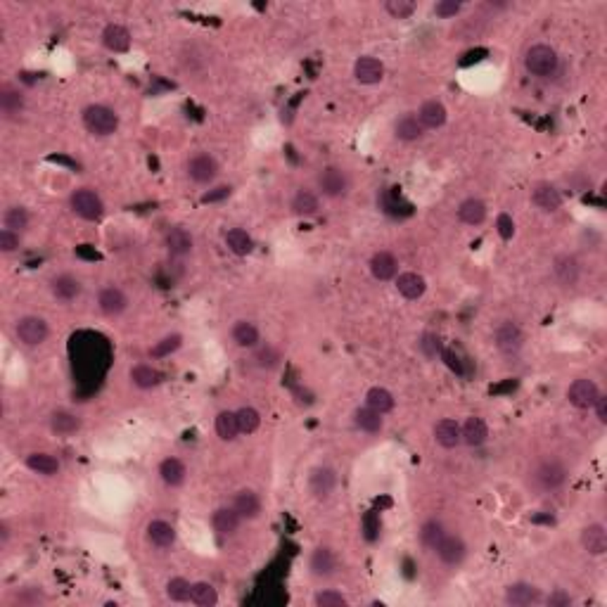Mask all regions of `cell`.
Returning <instances> with one entry per match:
<instances>
[{
    "label": "cell",
    "mask_w": 607,
    "mask_h": 607,
    "mask_svg": "<svg viewBox=\"0 0 607 607\" xmlns=\"http://www.w3.org/2000/svg\"><path fill=\"white\" fill-rule=\"evenodd\" d=\"M567 482V468L555 458H546V461L536 463L531 470V484L541 491H555Z\"/></svg>",
    "instance_id": "6da1fadb"
},
{
    "label": "cell",
    "mask_w": 607,
    "mask_h": 607,
    "mask_svg": "<svg viewBox=\"0 0 607 607\" xmlns=\"http://www.w3.org/2000/svg\"><path fill=\"white\" fill-rule=\"evenodd\" d=\"M558 53L546 46V43H538V46H531L524 55V66L531 76H538V79H546V76H553L558 71Z\"/></svg>",
    "instance_id": "7a4b0ae2"
},
{
    "label": "cell",
    "mask_w": 607,
    "mask_h": 607,
    "mask_svg": "<svg viewBox=\"0 0 607 607\" xmlns=\"http://www.w3.org/2000/svg\"><path fill=\"white\" fill-rule=\"evenodd\" d=\"M84 126L93 136H112V133L119 129V116H116L114 109H109L105 105H91L84 109Z\"/></svg>",
    "instance_id": "3957f363"
},
{
    "label": "cell",
    "mask_w": 607,
    "mask_h": 607,
    "mask_svg": "<svg viewBox=\"0 0 607 607\" xmlns=\"http://www.w3.org/2000/svg\"><path fill=\"white\" fill-rule=\"evenodd\" d=\"M69 206H71V211L84 221H98L102 219V214H105V204H102L100 195L88 188H81L74 192L69 197Z\"/></svg>",
    "instance_id": "277c9868"
},
{
    "label": "cell",
    "mask_w": 607,
    "mask_h": 607,
    "mask_svg": "<svg viewBox=\"0 0 607 607\" xmlns=\"http://www.w3.org/2000/svg\"><path fill=\"white\" fill-rule=\"evenodd\" d=\"M48 323L43 321L41 316H24L19 318L17 325H14V335L21 344L26 346H39L48 339Z\"/></svg>",
    "instance_id": "5b68a950"
},
{
    "label": "cell",
    "mask_w": 607,
    "mask_h": 607,
    "mask_svg": "<svg viewBox=\"0 0 607 607\" xmlns=\"http://www.w3.org/2000/svg\"><path fill=\"white\" fill-rule=\"evenodd\" d=\"M601 396V391H598V384L593 380H588V377H579V380H574L572 384H569L567 389V401L574 406V408L579 411H588L593 408L596 398Z\"/></svg>",
    "instance_id": "8992f818"
},
{
    "label": "cell",
    "mask_w": 607,
    "mask_h": 607,
    "mask_svg": "<svg viewBox=\"0 0 607 607\" xmlns=\"http://www.w3.org/2000/svg\"><path fill=\"white\" fill-rule=\"evenodd\" d=\"M318 190H321L325 197H332V199L342 197L346 195V190H349V179H346V174L339 166H325L321 176H318Z\"/></svg>",
    "instance_id": "52a82bcc"
},
{
    "label": "cell",
    "mask_w": 607,
    "mask_h": 607,
    "mask_svg": "<svg viewBox=\"0 0 607 607\" xmlns=\"http://www.w3.org/2000/svg\"><path fill=\"white\" fill-rule=\"evenodd\" d=\"M522 344H524V335L513 321H503L496 328V346H498V351L513 356V353L522 349Z\"/></svg>",
    "instance_id": "ba28073f"
},
{
    "label": "cell",
    "mask_w": 607,
    "mask_h": 607,
    "mask_svg": "<svg viewBox=\"0 0 607 607\" xmlns=\"http://www.w3.org/2000/svg\"><path fill=\"white\" fill-rule=\"evenodd\" d=\"M434 553L439 555V560L443 565H461L468 555V546L461 536H453V534H443V538L436 543Z\"/></svg>",
    "instance_id": "9c48e42d"
},
{
    "label": "cell",
    "mask_w": 607,
    "mask_h": 607,
    "mask_svg": "<svg viewBox=\"0 0 607 607\" xmlns=\"http://www.w3.org/2000/svg\"><path fill=\"white\" fill-rule=\"evenodd\" d=\"M216 171H219L216 159L206 152H199L195 157H190L188 161V176H190V181H195V183H202V185L211 183L216 179Z\"/></svg>",
    "instance_id": "30bf717a"
},
{
    "label": "cell",
    "mask_w": 607,
    "mask_h": 607,
    "mask_svg": "<svg viewBox=\"0 0 607 607\" xmlns=\"http://www.w3.org/2000/svg\"><path fill=\"white\" fill-rule=\"evenodd\" d=\"M353 76H356L358 84L375 86L384 79V64L377 57H358L356 64H353Z\"/></svg>",
    "instance_id": "8fae6325"
},
{
    "label": "cell",
    "mask_w": 607,
    "mask_h": 607,
    "mask_svg": "<svg viewBox=\"0 0 607 607\" xmlns=\"http://www.w3.org/2000/svg\"><path fill=\"white\" fill-rule=\"evenodd\" d=\"M553 273H555V278H558L560 285L574 287L576 283H579L581 266L572 254H560V256H555V261H553Z\"/></svg>",
    "instance_id": "7c38bea8"
},
{
    "label": "cell",
    "mask_w": 607,
    "mask_h": 607,
    "mask_svg": "<svg viewBox=\"0 0 607 607\" xmlns=\"http://www.w3.org/2000/svg\"><path fill=\"white\" fill-rule=\"evenodd\" d=\"M337 486V475L332 468H316L308 477V488L316 498H328Z\"/></svg>",
    "instance_id": "4fadbf2b"
},
{
    "label": "cell",
    "mask_w": 607,
    "mask_h": 607,
    "mask_svg": "<svg viewBox=\"0 0 607 607\" xmlns=\"http://www.w3.org/2000/svg\"><path fill=\"white\" fill-rule=\"evenodd\" d=\"M98 306L105 316H119L129 308V297H126L119 287H105L98 294Z\"/></svg>",
    "instance_id": "5bb4252c"
},
{
    "label": "cell",
    "mask_w": 607,
    "mask_h": 607,
    "mask_svg": "<svg viewBox=\"0 0 607 607\" xmlns=\"http://www.w3.org/2000/svg\"><path fill=\"white\" fill-rule=\"evenodd\" d=\"M242 517L238 515L235 508H219L216 513L211 515V527L219 536H233L235 531L240 529Z\"/></svg>",
    "instance_id": "9a60e30c"
},
{
    "label": "cell",
    "mask_w": 607,
    "mask_h": 607,
    "mask_svg": "<svg viewBox=\"0 0 607 607\" xmlns=\"http://www.w3.org/2000/svg\"><path fill=\"white\" fill-rule=\"evenodd\" d=\"M531 202H534L541 211H558L562 206V195L555 185L538 183L534 192H531Z\"/></svg>",
    "instance_id": "2e32d148"
},
{
    "label": "cell",
    "mask_w": 607,
    "mask_h": 607,
    "mask_svg": "<svg viewBox=\"0 0 607 607\" xmlns=\"http://www.w3.org/2000/svg\"><path fill=\"white\" fill-rule=\"evenodd\" d=\"M396 290H398L401 297L413 301V299L423 297L425 290H427V283H425V278L420 276V273L408 271V273H401V276L396 278Z\"/></svg>",
    "instance_id": "e0dca14e"
},
{
    "label": "cell",
    "mask_w": 607,
    "mask_h": 607,
    "mask_svg": "<svg viewBox=\"0 0 607 607\" xmlns=\"http://www.w3.org/2000/svg\"><path fill=\"white\" fill-rule=\"evenodd\" d=\"M541 601V591L531 583H510L506 588V603L508 605H534Z\"/></svg>",
    "instance_id": "ac0fdd59"
},
{
    "label": "cell",
    "mask_w": 607,
    "mask_h": 607,
    "mask_svg": "<svg viewBox=\"0 0 607 607\" xmlns=\"http://www.w3.org/2000/svg\"><path fill=\"white\" fill-rule=\"evenodd\" d=\"M370 273L377 280H391L396 278L398 273V261L391 251H377V254L370 259Z\"/></svg>",
    "instance_id": "d6986e66"
},
{
    "label": "cell",
    "mask_w": 607,
    "mask_h": 607,
    "mask_svg": "<svg viewBox=\"0 0 607 607\" xmlns=\"http://www.w3.org/2000/svg\"><path fill=\"white\" fill-rule=\"evenodd\" d=\"M434 439L443 448H456L458 443L463 441L461 425H458L456 420H448V418L439 420V423L434 425Z\"/></svg>",
    "instance_id": "ffe728a7"
},
{
    "label": "cell",
    "mask_w": 607,
    "mask_h": 607,
    "mask_svg": "<svg viewBox=\"0 0 607 607\" xmlns=\"http://www.w3.org/2000/svg\"><path fill=\"white\" fill-rule=\"evenodd\" d=\"M446 107L441 105L439 100H427L423 102V107L418 109V121L425 126V129H441L446 124Z\"/></svg>",
    "instance_id": "44dd1931"
},
{
    "label": "cell",
    "mask_w": 607,
    "mask_h": 607,
    "mask_svg": "<svg viewBox=\"0 0 607 607\" xmlns=\"http://www.w3.org/2000/svg\"><path fill=\"white\" fill-rule=\"evenodd\" d=\"M581 546L591 555H603L607 551V531L603 524H588L581 531Z\"/></svg>",
    "instance_id": "7402d4cb"
},
{
    "label": "cell",
    "mask_w": 607,
    "mask_h": 607,
    "mask_svg": "<svg viewBox=\"0 0 607 607\" xmlns=\"http://www.w3.org/2000/svg\"><path fill=\"white\" fill-rule=\"evenodd\" d=\"M102 43H105L107 50L112 53H126L131 48V34L129 29L121 24H109L105 31H102Z\"/></svg>",
    "instance_id": "603a6c76"
},
{
    "label": "cell",
    "mask_w": 607,
    "mask_h": 607,
    "mask_svg": "<svg viewBox=\"0 0 607 607\" xmlns=\"http://www.w3.org/2000/svg\"><path fill=\"white\" fill-rule=\"evenodd\" d=\"M147 538L157 548H171L176 543V529L174 524H169L164 520H152L147 524Z\"/></svg>",
    "instance_id": "cb8c5ba5"
},
{
    "label": "cell",
    "mask_w": 607,
    "mask_h": 607,
    "mask_svg": "<svg viewBox=\"0 0 607 607\" xmlns=\"http://www.w3.org/2000/svg\"><path fill=\"white\" fill-rule=\"evenodd\" d=\"M233 508L238 510V515L242 517V520H254V517L261 513V501H259V496L254 491L242 488V491L235 493Z\"/></svg>",
    "instance_id": "d4e9b609"
},
{
    "label": "cell",
    "mask_w": 607,
    "mask_h": 607,
    "mask_svg": "<svg viewBox=\"0 0 607 607\" xmlns=\"http://www.w3.org/2000/svg\"><path fill=\"white\" fill-rule=\"evenodd\" d=\"M21 109H24V95H21L17 88L5 84L0 88V112H3L7 119L17 116Z\"/></svg>",
    "instance_id": "484cf974"
},
{
    "label": "cell",
    "mask_w": 607,
    "mask_h": 607,
    "mask_svg": "<svg viewBox=\"0 0 607 607\" xmlns=\"http://www.w3.org/2000/svg\"><path fill=\"white\" fill-rule=\"evenodd\" d=\"M461 434H463V441L468 446H482V443L488 439V427L482 418L472 416L465 420V425L461 427Z\"/></svg>",
    "instance_id": "4316f807"
},
{
    "label": "cell",
    "mask_w": 607,
    "mask_h": 607,
    "mask_svg": "<svg viewBox=\"0 0 607 607\" xmlns=\"http://www.w3.org/2000/svg\"><path fill=\"white\" fill-rule=\"evenodd\" d=\"M50 292L55 294V299L71 301L81 294V283L74 276H57L50 280Z\"/></svg>",
    "instance_id": "83f0119b"
},
{
    "label": "cell",
    "mask_w": 607,
    "mask_h": 607,
    "mask_svg": "<svg viewBox=\"0 0 607 607\" xmlns=\"http://www.w3.org/2000/svg\"><path fill=\"white\" fill-rule=\"evenodd\" d=\"M192 244H195V240H192L190 231H185V228H181V226H176V228H171V231L166 233V247H169V251H171L174 256L190 254Z\"/></svg>",
    "instance_id": "f1b7e54d"
},
{
    "label": "cell",
    "mask_w": 607,
    "mask_h": 607,
    "mask_svg": "<svg viewBox=\"0 0 607 607\" xmlns=\"http://www.w3.org/2000/svg\"><path fill=\"white\" fill-rule=\"evenodd\" d=\"M458 219H461L463 224H468V226L484 224V219H486V204L482 202V199H477V197L465 199V202L458 206Z\"/></svg>",
    "instance_id": "f546056e"
},
{
    "label": "cell",
    "mask_w": 607,
    "mask_h": 607,
    "mask_svg": "<svg viewBox=\"0 0 607 607\" xmlns=\"http://www.w3.org/2000/svg\"><path fill=\"white\" fill-rule=\"evenodd\" d=\"M50 429L60 436H69V434H76L81 429V418L74 416L69 411H55L50 416Z\"/></svg>",
    "instance_id": "4dcf8cb0"
},
{
    "label": "cell",
    "mask_w": 607,
    "mask_h": 607,
    "mask_svg": "<svg viewBox=\"0 0 607 607\" xmlns=\"http://www.w3.org/2000/svg\"><path fill=\"white\" fill-rule=\"evenodd\" d=\"M394 133L398 140H406V143H413V140H420L425 136V126L418 121V116L413 114H406L401 119L396 121L394 126Z\"/></svg>",
    "instance_id": "1f68e13d"
},
{
    "label": "cell",
    "mask_w": 607,
    "mask_h": 607,
    "mask_svg": "<svg viewBox=\"0 0 607 607\" xmlns=\"http://www.w3.org/2000/svg\"><path fill=\"white\" fill-rule=\"evenodd\" d=\"M26 468L36 472V475L53 477L60 472V463H57V458L50 453H31V456H26Z\"/></svg>",
    "instance_id": "d6a6232c"
},
{
    "label": "cell",
    "mask_w": 607,
    "mask_h": 607,
    "mask_svg": "<svg viewBox=\"0 0 607 607\" xmlns=\"http://www.w3.org/2000/svg\"><path fill=\"white\" fill-rule=\"evenodd\" d=\"M335 567H337L335 553L330 548H316L313 555H311V572L316 576H330L335 572Z\"/></svg>",
    "instance_id": "836d02e7"
},
{
    "label": "cell",
    "mask_w": 607,
    "mask_h": 607,
    "mask_svg": "<svg viewBox=\"0 0 607 607\" xmlns=\"http://www.w3.org/2000/svg\"><path fill=\"white\" fill-rule=\"evenodd\" d=\"M159 475L161 479H164L166 486H181L185 482V465L179 461V458H166V461H161L159 465Z\"/></svg>",
    "instance_id": "e575fe53"
},
{
    "label": "cell",
    "mask_w": 607,
    "mask_h": 607,
    "mask_svg": "<svg viewBox=\"0 0 607 607\" xmlns=\"http://www.w3.org/2000/svg\"><path fill=\"white\" fill-rule=\"evenodd\" d=\"M318 209H321V202H318V197L308 190H299L292 199V211L297 214V216H304V219L316 216Z\"/></svg>",
    "instance_id": "d590c367"
},
{
    "label": "cell",
    "mask_w": 607,
    "mask_h": 607,
    "mask_svg": "<svg viewBox=\"0 0 607 607\" xmlns=\"http://www.w3.org/2000/svg\"><path fill=\"white\" fill-rule=\"evenodd\" d=\"M226 244H228V249L238 256H247L249 251L254 249V240H251L249 233L242 231V228H233V231H228L226 233Z\"/></svg>",
    "instance_id": "8d00e7d4"
},
{
    "label": "cell",
    "mask_w": 607,
    "mask_h": 607,
    "mask_svg": "<svg viewBox=\"0 0 607 607\" xmlns=\"http://www.w3.org/2000/svg\"><path fill=\"white\" fill-rule=\"evenodd\" d=\"M233 342L242 346V349H251V346L259 344V330L254 323L240 321L233 325Z\"/></svg>",
    "instance_id": "74e56055"
},
{
    "label": "cell",
    "mask_w": 607,
    "mask_h": 607,
    "mask_svg": "<svg viewBox=\"0 0 607 607\" xmlns=\"http://www.w3.org/2000/svg\"><path fill=\"white\" fill-rule=\"evenodd\" d=\"M161 375L157 368H152V366H136L131 370V380H133V384H136V387H140V389H152V387H157V384L161 382Z\"/></svg>",
    "instance_id": "f35d334b"
},
{
    "label": "cell",
    "mask_w": 607,
    "mask_h": 607,
    "mask_svg": "<svg viewBox=\"0 0 607 607\" xmlns=\"http://www.w3.org/2000/svg\"><path fill=\"white\" fill-rule=\"evenodd\" d=\"M353 423H356L358 429H363V432L368 434H377L382 429V413H377L373 408H358L356 413H353Z\"/></svg>",
    "instance_id": "ab89813d"
},
{
    "label": "cell",
    "mask_w": 607,
    "mask_h": 607,
    "mask_svg": "<svg viewBox=\"0 0 607 607\" xmlns=\"http://www.w3.org/2000/svg\"><path fill=\"white\" fill-rule=\"evenodd\" d=\"M366 403H368V408H373L384 416V413H389L394 408V396H391V391H387L384 387H373V389H368Z\"/></svg>",
    "instance_id": "60d3db41"
},
{
    "label": "cell",
    "mask_w": 607,
    "mask_h": 607,
    "mask_svg": "<svg viewBox=\"0 0 607 607\" xmlns=\"http://www.w3.org/2000/svg\"><path fill=\"white\" fill-rule=\"evenodd\" d=\"M190 601L199 607H214L219 603V593L211 583L197 581V583H192V588H190Z\"/></svg>",
    "instance_id": "b9f144b4"
},
{
    "label": "cell",
    "mask_w": 607,
    "mask_h": 607,
    "mask_svg": "<svg viewBox=\"0 0 607 607\" xmlns=\"http://www.w3.org/2000/svg\"><path fill=\"white\" fill-rule=\"evenodd\" d=\"M216 434L224 441H233L235 436L240 434V425H238V416L233 411H221L216 418Z\"/></svg>",
    "instance_id": "7bdbcfd3"
},
{
    "label": "cell",
    "mask_w": 607,
    "mask_h": 607,
    "mask_svg": "<svg viewBox=\"0 0 607 607\" xmlns=\"http://www.w3.org/2000/svg\"><path fill=\"white\" fill-rule=\"evenodd\" d=\"M443 524L439 520H429L423 524V529H420V541H423V546L427 548V551H434L436 543L443 538Z\"/></svg>",
    "instance_id": "ee69618b"
},
{
    "label": "cell",
    "mask_w": 607,
    "mask_h": 607,
    "mask_svg": "<svg viewBox=\"0 0 607 607\" xmlns=\"http://www.w3.org/2000/svg\"><path fill=\"white\" fill-rule=\"evenodd\" d=\"M3 224H5L7 231L21 233L29 228V214H26V209H21V206H10L3 216Z\"/></svg>",
    "instance_id": "f6af8a7d"
},
{
    "label": "cell",
    "mask_w": 607,
    "mask_h": 607,
    "mask_svg": "<svg viewBox=\"0 0 607 607\" xmlns=\"http://www.w3.org/2000/svg\"><path fill=\"white\" fill-rule=\"evenodd\" d=\"M235 416H238V425H240L242 434H254L259 425H261V416H259V411L251 408V406H244V408H240Z\"/></svg>",
    "instance_id": "bcb514c9"
},
{
    "label": "cell",
    "mask_w": 607,
    "mask_h": 607,
    "mask_svg": "<svg viewBox=\"0 0 607 607\" xmlns=\"http://www.w3.org/2000/svg\"><path fill=\"white\" fill-rule=\"evenodd\" d=\"M418 349H420V353H423L425 358H436V356H441V349H443V342H441V337L436 335V332H425L423 337H420V342H418Z\"/></svg>",
    "instance_id": "7dc6e473"
},
{
    "label": "cell",
    "mask_w": 607,
    "mask_h": 607,
    "mask_svg": "<svg viewBox=\"0 0 607 607\" xmlns=\"http://www.w3.org/2000/svg\"><path fill=\"white\" fill-rule=\"evenodd\" d=\"M190 588H192V583L188 579L176 576V579L166 583V596L171 598L174 603H185V601H190Z\"/></svg>",
    "instance_id": "c3c4849f"
},
{
    "label": "cell",
    "mask_w": 607,
    "mask_h": 607,
    "mask_svg": "<svg viewBox=\"0 0 607 607\" xmlns=\"http://www.w3.org/2000/svg\"><path fill=\"white\" fill-rule=\"evenodd\" d=\"M384 10H387L394 19H408L413 12L418 10L416 0H387L384 3Z\"/></svg>",
    "instance_id": "681fc988"
},
{
    "label": "cell",
    "mask_w": 607,
    "mask_h": 607,
    "mask_svg": "<svg viewBox=\"0 0 607 607\" xmlns=\"http://www.w3.org/2000/svg\"><path fill=\"white\" fill-rule=\"evenodd\" d=\"M181 342H183L181 335H169V337L161 339V342H157V344L152 346V349H150V356H152V358H164V356H169V353H174L176 349H179Z\"/></svg>",
    "instance_id": "f907efd6"
},
{
    "label": "cell",
    "mask_w": 607,
    "mask_h": 607,
    "mask_svg": "<svg viewBox=\"0 0 607 607\" xmlns=\"http://www.w3.org/2000/svg\"><path fill=\"white\" fill-rule=\"evenodd\" d=\"M441 361L446 363V368L451 370V373H456L461 377L468 375V373H465V363H468V358H463L456 349H446V346H443V349H441Z\"/></svg>",
    "instance_id": "816d5d0a"
},
{
    "label": "cell",
    "mask_w": 607,
    "mask_h": 607,
    "mask_svg": "<svg viewBox=\"0 0 607 607\" xmlns=\"http://www.w3.org/2000/svg\"><path fill=\"white\" fill-rule=\"evenodd\" d=\"M313 603L318 607H346L349 605V601H346L342 593H337V591H321Z\"/></svg>",
    "instance_id": "f5cc1de1"
},
{
    "label": "cell",
    "mask_w": 607,
    "mask_h": 607,
    "mask_svg": "<svg viewBox=\"0 0 607 607\" xmlns=\"http://www.w3.org/2000/svg\"><path fill=\"white\" fill-rule=\"evenodd\" d=\"M254 361H256L259 368H276L280 363V353H278V349H273V346L266 344L256 351Z\"/></svg>",
    "instance_id": "db71d44e"
},
{
    "label": "cell",
    "mask_w": 607,
    "mask_h": 607,
    "mask_svg": "<svg viewBox=\"0 0 607 607\" xmlns=\"http://www.w3.org/2000/svg\"><path fill=\"white\" fill-rule=\"evenodd\" d=\"M461 3L458 0H441V3L434 5V14L441 19H448V17H456L458 12H461Z\"/></svg>",
    "instance_id": "11a10c76"
},
{
    "label": "cell",
    "mask_w": 607,
    "mask_h": 607,
    "mask_svg": "<svg viewBox=\"0 0 607 607\" xmlns=\"http://www.w3.org/2000/svg\"><path fill=\"white\" fill-rule=\"evenodd\" d=\"M17 247H19V233L3 228V231H0V251L10 254V251H14Z\"/></svg>",
    "instance_id": "9f6ffc18"
},
{
    "label": "cell",
    "mask_w": 607,
    "mask_h": 607,
    "mask_svg": "<svg viewBox=\"0 0 607 607\" xmlns=\"http://www.w3.org/2000/svg\"><path fill=\"white\" fill-rule=\"evenodd\" d=\"M17 601L19 605H39L46 601V596H43L39 588H21L17 593Z\"/></svg>",
    "instance_id": "6f0895ef"
},
{
    "label": "cell",
    "mask_w": 607,
    "mask_h": 607,
    "mask_svg": "<svg viewBox=\"0 0 607 607\" xmlns=\"http://www.w3.org/2000/svg\"><path fill=\"white\" fill-rule=\"evenodd\" d=\"M496 226H498V235L503 240H510L515 235V224H513V219H510L508 214H501L498 224H496Z\"/></svg>",
    "instance_id": "680465c9"
},
{
    "label": "cell",
    "mask_w": 607,
    "mask_h": 607,
    "mask_svg": "<svg viewBox=\"0 0 607 607\" xmlns=\"http://www.w3.org/2000/svg\"><path fill=\"white\" fill-rule=\"evenodd\" d=\"M363 529H366V538H368V541H375V538H377V531H380V520L375 517V513H368V515H366Z\"/></svg>",
    "instance_id": "91938a15"
},
{
    "label": "cell",
    "mask_w": 607,
    "mask_h": 607,
    "mask_svg": "<svg viewBox=\"0 0 607 607\" xmlns=\"http://www.w3.org/2000/svg\"><path fill=\"white\" fill-rule=\"evenodd\" d=\"M228 195H231V188H228V185H221V188H214L211 192H206V195H202V204L221 202V199H226Z\"/></svg>",
    "instance_id": "94428289"
},
{
    "label": "cell",
    "mask_w": 607,
    "mask_h": 607,
    "mask_svg": "<svg viewBox=\"0 0 607 607\" xmlns=\"http://www.w3.org/2000/svg\"><path fill=\"white\" fill-rule=\"evenodd\" d=\"M548 605H551V607H567V605H572V596L558 588V591H553V593L548 596Z\"/></svg>",
    "instance_id": "6125c7cd"
},
{
    "label": "cell",
    "mask_w": 607,
    "mask_h": 607,
    "mask_svg": "<svg viewBox=\"0 0 607 607\" xmlns=\"http://www.w3.org/2000/svg\"><path fill=\"white\" fill-rule=\"evenodd\" d=\"M593 408H596L598 420H601V423H607V398H605V396H598L596 403H593Z\"/></svg>",
    "instance_id": "be15d7a7"
}]
</instances>
